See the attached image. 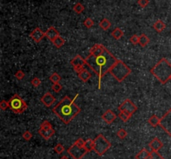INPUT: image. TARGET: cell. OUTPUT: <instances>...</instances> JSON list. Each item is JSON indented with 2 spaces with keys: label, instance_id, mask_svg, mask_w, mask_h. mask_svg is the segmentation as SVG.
Masks as SVG:
<instances>
[{
  "label": "cell",
  "instance_id": "1",
  "mask_svg": "<svg viewBox=\"0 0 171 159\" xmlns=\"http://www.w3.org/2000/svg\"><path fill=\"white\" fill-rule=\"evenodd\" d=\"M116 58L103 44H94L89 50L86 57V64L91 70L97 75L98 88H101V81L103 77L109 73L111 68L115 63Z\"/></svg>",
  "mask_w": 171,
  "mask_h": 159
},
{
  "label": "cell",
  "instance_id": "2",
  "mask_svg": "<svg viewBox=\"0 0 171 159\" xmlns=\"http://www.w3.org/2000/svg\"><path fill=\"white\" fill-rule=\"evenodd\" d=\"M78 97V94L75 95L74 99H70L68 96H65L53 108L54 113H55L56 116L59 117L61 121L65 124L70 123L74 117L81 112V108L75 104V100Z\"/></svg>",
  "mask_w": 171,
  "mask_h": 159
},
{
  "label": "cell",
  "instance_id": "3",
  "mask_svg": "<svg viewBox=\"0 0 171 159\" xmlns=\"http://www.w3.org/2000/svg\"><path fill=\"white\" fill-rule=\"evenodd\" d=\"M150 73L162 84H165L171 77L170 63L163 58L150 69Z\"/></svg>",
  "mask_w": 171,
  "mask_h": 159
},
{
  "label": "cell",
  "instance_id": "4",
  "mask_svg": "<svg viewBox=\"0 0 171 159\" xmlns=\"http://www.w3.org/2000/svg\"><path fill=\"white\" fill-rule=\"evenodd\" d=\"M109 73H111V75L118 82L121 83L131 73V69L124 62L120 59H117L115 63L109 70Z\"/></svg>",
  "mask_w": 171,
  "mask_h": 159
},
{
  "label": "cell",
  "instance_id": "5",
  "mask_svg": "<svg viewBox=\"0 0 171 159\" xmlns=\"http://www.w3.org/2000/svg\"><path fill=\"white\" fill-rule=\"evenodd\" d=\"M110 147V142L103 134H99L93 140V151L98 156H103Z\"/></svg>",
  "mask_w": 171,
  "mask_h": 159
},
{
  "label": "cell",
  "instance_id": "6",
  "mask_svg": "<svg viewBox=\"0 0 171 159\" xmlns=\"http://www.w3.org/2000/svg\"><path fill=\"white\" fill-rule=\"evenodd\" d=\"M9 108L17 114H21L23 113L27 108H28V105L27 103L24 102V100L20 98L18 94H14L12 98L9 100Z\"/></svg>",
  "mask_w": 171,
  "mask_h": 159
},
{
  "label": "cell",
  "instance_id": "7",
  "mask_svg": "<svg viewBox=\"0 0 171 159\" xmlns=\"http://www.w3.org/2000/svg\"><path fill=\"white\" fill-rule=\"evenodd\" d=\"M67 152L74 159H82L88 153V151L83 147H79L76 145L75 143L71 146L70 148L67 150Z\"/></svg>",
  "mask_w": 171,
  "mask_h": 159
},
{
  "label": "cell",
  "instance_id": "8",
  "mask_svg": "<svg viewBox=\"0 0 171 159\" xmlns=\"http://www.w3.org/2000/svg\"><path fill=\"white\" fill-rule=\"evenodd\" d=\"M159 126L164 130L167 134L171 137V108L170 110L160 118Z\"/></svg>",
  "mask_w": 171,
  "mask_h": 159
},
{
  "label": "cell",
  "instance_id": "9",
  "mask_svg": "<svg viewBox=\"0 0 171 159\" xmlns=\"http://www.w3.org/2000/svg\"><path fill=\"white\" fill-rule=\"evenodd\" d=\"M118 109L119 111H125V112H130L131 114H134V112L137 111V106L130 99L127 98L119 106Z\"/></svg>",
  "mask_w": 171,
  "mask_h": 159
},
{
  "label": "cell",
  "instance_id": "10",
  "mask_svg": "<svg viewBox=\"0 0 171 159\" xmlns=\"http://www.w3.org/2000/svg\"><path fill=\"white\" fill-rule=\"evenodd\" d=\"M44 37H46L45 33H43L39 28H34L30 33V37L35 42H39Z\"/></svg>",
  "mask_w": 171,
  "mask_h": 159
},
{
  "label": "cell",
  "instance_id": "11",
  "mask_svg": "<svg viewBox=\"0 0 171 159\" xmlns=\"http://www.w3.org/2000/svg\"><path fill=\"white\" fill-rule=\"evenodd\" d=\"M117 118V115L112 110L109 109L102 115V119L108 124H111Z\"/></svg>",
  "mask_w": 171,
  "mask_h": 159
},
{
  "label": "cell",
  "instance_id": "12",
  "mask_svg": "<svg viewBox=\"0 0 171 159\" xmlns=\"http://www.w3.org/2000/svg\"><path fill=\"white\" fill-rule=\"evenodd\" d=\"M149 147L151 149V151L159 152L164 147V144H163V142L158 137H154L152 140L149 142Z\"/></svg>",
  "mask_w": 171,
  "mask_h": 159
},
{
  "label": "cell",
  "instance_id": "13",
  "mask_svg": "<svg viewBox=\"0 0 171 159\" xmlns=\"http://www.w3.org/2000/svg\"><path fill=\"white\" fill-rule=\"evenodd\" d=\"M55 97H54V95H52L50 93H46V94H44L43 97L41 98V102L46 107H51L54 103V101H55Z\"/></svg>",
  "mask_w": 171,
  "mask_h": 159
},
{
  "label": "cell",
  "instance_id": "14",
  "mask_svg": "<svg viewBox=\"0 0 171 159\" xmlns=\"http://www.w3.org/2000/svg\"><path fill=\"white\" fill-rule=\"evenodd\" d=\"M45 35H46L47 38H48L49 40H50L51 42H53L57 37L60 36L59 31H58L54 27H50V28H49L46 32H45Z\"/></svg>",
  "mask_w": 171,
  "mask_h": 159
},
{
  "label": "cell",
  "instance_id": "15",
  "mask_svg": "<svg viewBox=\"0 0 171 159\" xmlns=\"http://www.w3.org/2000/svg\"><path fill=\"white\" fill-rule=\"evenodd\" d=\"M70 64L73 66V68H76L79 66L87 65L85 59H83L80 55H77L76 57H74V58L70 61Z\"/></svg>",
  "mask_w": 171,
  "mask_h": 159
},
{
  "label": "cell",
  "instance_id": "16",
  "mask_svg": "<svg viewBox=\"0 0 171 159\" xmlns=\"http://www.w3.org/2000/svg\"><path fill=\"white\" fill-rule=\"evenodd\" d=\"M38 133H39V135H41L45 140H49V138H51L54 135L55 130H54L53 127H52L51 129H49V130H48V131H45V130H43V129H42V128H39Z\"/></svg>",
  "mask_w": 171,
  "mask_h": 159
},
{
  "label": "cell",
  "instance_id": "17",
  "mask_svg": "<svg viewBox=\"0 0 171 159\" xmlns=\"http://www.w3.org/2000/svg\"><path fill=\"white\" fill-rule=\"evenodd\" d=\"M78 77H79V78L81 80L82 82L86 83V82H88V80L90 79V78L92 77V74L85 68V69L83 71H82L81 73H78Z\"/></svg>",
  "mask_w": 171,
  "mask_h": 159
},
{
  "label": "cell",
  "instance_id": "18",
  "mask_svg": "<svg viewBox=\"0 0 171 159\" xmlns=\"http://www.w3.org/2000/svg\"><path fill=\"white\" fill-rule=\"evenodd\" d=\"M151 155V152H149L146 148H143L139 152V153L135 156L136 159H149Z\"/></svg>",
  "mask_w": 171,
  "mask_h": 159
},
{
  "label": "cell",
  "instance_id": "19",
  "mask_svg": "<svg viewBox=\"0 0 171 159\" xmlns=\"http://www.w3.org/2000/svg\"><path fill=\"white\" fill-rule=\"evenodd\" d=\"M148 123L150 125V126L154 127H156L159 126V123H160V118L158 117L157 115L153 114L152 116L149 118Z\"/></svg>",
  "mask_w": 171,
  "mask_h": 159
},
{
  "label": "cell",
  "instance_id": "20",
  "mask_svg": "<svg viewBox=\"0 0 171 159\" xmlns=\"http://www.w3.org/2000/svg\"><path fill=\"white\" fill-rule=\"evenodd\" d=\"M153 27L157 31L158 33H161V32H163V31L165 29L166 25H165V24H164L162 20L159 19V20H157V21L154 24Z\"/></svg>",
  "mask_w": 171,
  "mask_h": 159
},
{
  "label": "cell",
  "instance_id": "21",
  "mask_svg": "<svg viewBox=\"0 0 171 159\" xmlns=\"http://www.w3.org/2000/svg\"><path fill=\"white\" fill-rule=\"evenodd\" d=\"M112 37H114L116 40H120L121 37L124 36V31L120 29V28H116L115 29H114L111 33Z\"/></svg>",
  "mask_w": 171,
  "mask_h": 159
},
{
  "label": "cell",
  "instance_id": "22",
  "mask_svg": "<svg viewBox=\"0 0 171 159\" xmlns=\"http://www.w3.org/2000/svg\"><path fill=\"white\" fill-rule=\"evenodd\" d=\"M150 42V39H149V37L147 36V35H145L144 33H142L140 36H139V45L141 46V47H146L147 45H148L149 43Z\"/></svg>",
  "mask_w": 171,
  "mask_h": 159
},
{
  "label": "cell",
  "instance_id": "23",
  "mask_svg": "<svg viewBox=\"0 0 171 159\" xmlns=\"http://www.w3.org/2000/svg\"><path fill=\"white\" fill-rule=\"evenodd\" d=\"M133 116V114H131L130 112H125V111H120V113L118 115V117L120 118V120H122L124 122H126L127 121H129L131 117Z\"/></svg>",
  "mask_w": 171,
  "mask_h": 159
},
{
  "label": "cell",
  "instance_id": "24",
  "mask_svg": "<svg viewBox=\"0 0 171 159\" xmlns=\"http://www.w3.org/2000/svg\"><path fill=\"white\" fill-rule=\"evenodd\" d=\"M99 26L102 29H104V30L107 31V30H108V29H109V28L111 27V23L109 22V19H102L101 21L99 22Z\"/></svg>",
  "mask_w": 171,
  "mask_h": 159
},
{
  "label": "cell",
  "instance_id": "25",
  "mask_svg": "<svg viewBox=\"0 0 171 159\" xmlns=\"http://www.w3.org/2000/svg\"><path fill=\"white\" fill-rule=\"evenodd\" d=\"M52 42L54 43V45L57 48H59V47H63V46L64 45L65 40L64 37H62L61 36H59V37H56L55 39Z\"/></svg>",
  "mask_w": 171,
  "mask_h": 159
},
{
  "label": "cell",
  "instance_id": "26",
  "mask_svg": "<svg viewBox=\"0 0 171 159\" xmlns=\"http://www.w3.org/2000/svg\"><path fill=\"white\" fill-rule=\"evenodd\" d=\"M83 147L88 151V153L93 151V140L89 138L87 141H85V143H84V147Z\"/></svg>",
  "mask_w": 171,
  "mask_h": 159
},
{
  "label": "cell",
  "instance_id": "27",
  "mask_svg": "<svg viewBox=\"0 0 171 159\" xmlns=\"http://www.w3.org/2000/svg\"><path fill=\"white\" fill-rule=\"evenodd\" d=\"M73 9H74V12L77 13V14H82L83 11H84V6H83L81 3H77V4H75V5L74 6Z\"/></svg>",
  "mask_w": 171,
  "mask_h": 159
},
{
  "label": "cell",
  "instance_id": "28",
  "mask_svg": "<svg viewBox=\"0 0 171 159\" xmlns=\"http://www.w3.org/2000/svg\"><path fill=\"white\" fill-rule=\"evenodd\" d=\"M49 80L53 83H59V82H60L61 80V77L57 73H54L49 77Z\"/></svg>",
  "mask_w": 171,
  "mask_h": 159
},
{
  "label": "cell",
  "instance_id": "29",
  "mask_svg": "<svg viewBox=\"0 0 171 159\" xmlns=\"http://www.w3.org/2000/svg\"><path fill=\"white\" fill-rule=\"evenodd\" d=\"M127 135H128V132L124 128H120V130H118V132H117V136L120 139H125V137H127Z\"/></svg>",
  "mask_w": 171,
  "mask_h": 159
},
{
  "label": "cell",
  "instance_id": "30",
  "mask_svg": "<svg viewBox=\"0 0 171 159\" xmlns=\"http://www.w3.org/2000/svg\"><path fill=\"white\" fill-rule=\"evenodd\" d=\"M93 24H94V22H93V20L91 18H87L83 21V25L87 28H92L93 26Z\"/></svg>",
  "mask_w": 171,
  "mask_h": 159
},
{
  "label": "cell",
  "instance_id": "31",
  "mask_svg": "<svg viewBox=\"0 0 171 159\" xmlns=\"http://www.w3.org/2000/svg\"><path fill=\"white\" fill-rule=\"evenodd\" d=\"M54 150L58 154H61V153H63L64 152V147L62 145L61 143H58V144L54 147Z\"/></svg>",
  "mask_w": 171,
  "mask_h": 159
},
{
  "label": "cell",
  "instance_id": "32",
  "mask_svg": "<svg viewBox=\"0 0 171 159\" xmlns=\"http://www.w3.org/2000/svg\"><path fill=\"white\" fill-rule=\"evenodd\" d=\"M40 128L45 130V131H48L52 128V125L50 124V122H48V121H44V122H42V124L40 125Z\"/></svg>",
  "mask_w": 171,
  "mask_h": 159
},
{
  "label": "cell",
  "instance_id": "33",
  "mask_svg": "<svg viewBox=\"0 0 171 159\" xmlns=\"http://www.w3.org/2000/svg\"><path fill=\"white\" fill-rule=\"evenodd\" d=\"M9 108V101L7 102L6 100H2L1 101V103H0V108L2 109V110H7L8 108Z\"/></svg>",
  "mask_w": 171,
  "mask_h": 159
},
{
  "label": "cell",
  "instance_id": "34",
  "mask_svg": "<svg viewBox=\"0 0 171 159\" xmlns=\"http://www.w3.org/2000/svg\"><path fill=\"white\" fill-rule=\"evenodd\" d=\"M149 159H164L161 155L159 153V152H154L151 151V155H150V158Z\"/></svg>",
  "mask_w": 171,
  "mask_h": 159
},
{
  "label": "cell",
  "instance_id": "35",
  "mask_svg": "<svg viewBox=\"0 0 171 159\" xmlns=\"http://www.w3.org/2000/svg\"><path fill=\"white\" fill-rule=\"evenodd\" d=\"M130 41L131 43H133L134 45H136V44H139V36L138 35H136V34H134L133 35L132 37L130 38Z\"/></svg>",
  "mask_w": 171,
  "mask_h": 159
},
{
  "label": "cell",
  "instance_id": "36",
  "mask_svg": "<svg viewBox=\"0 0 171 159\" xmlns=\"http://www.w3.org/2000/svg\"><path fill=\"white\" fill-rule=\"evenodd\" d=\"M14 76L18 80H23L24 78V77H25V73L22 70H19L16 72Z\"/></svg>",
  "mask_w": 171,
  "mask_h": 159
},
{
  "label": "cell",
  "instance_id": "37",
  "mask_svg": "<svg viewBox=\"0 0 171 159\" xmlns=\"http://www.w3.org/2000/svg\"><path fill=\"white\" fill-rule=\"evenodd\" d=\"M31 84L34 87V88H38V86H40L41 84V80L39 79L38 78H33L31 80Z\"/></svg>",
  "mask_w": 171,
  "mask_h": 159
},
{
  "label": "cell",
  "instance_id": "38",
  "mask_svg": "<svg viewBox=\"0 0 171 159\" xmlns=\"http://www.w3.org/2000/svg\"><path fill=\"white\" fill-rule=\"evenodd\" d=\"M137 4H138V5H139L140 8L143 9V8L147 7V5H149V0H138Z\"/></svg>",
  "mask_w": 171,
  "mask_h": 159
},
{
  "label": "cell",
  "instance_id": "39",
  "mask_svg": "<svg viewBox=\"0 0 171 159\" xmlns=\"http://www.w3.org/2000/svg\"><path fill=\"white\" fill-rule=\"evenodd\" d=\"M33 137L32 133L29 131H25L23 133V138L26 141H30Z\"/></svg>",
  "mask_w": 171,
  "mask_h": 159
},
{
  "label": "cell",
  "instance_id": "40",
  "mask_svg": "<svg viewBox=\"0 0 171 159\" xmlns=\"http://www.w3.org/2000/svg\"><path fill=\"white\" fill-rule=\"evenodd\" d=\"M52 89L56 93H59L62 90V86H61L60 83H54L52 86Z\"/></svg>",
  "mask_w": 171,
  "mask_h": 159
},
{
  "label": "cell",
  "instance_id": "41",
  "mask_svg": "<svg viewBox=\"0 0 171 159\" xmlns=\"http://www.w3.org/2000/svg\"><path fill=\"white\" fill-rule=\"evenodd\" d=\"M76 145L79 146V147H84V143H85V141L83 140V138H79V139H77V140L75 141V142H74Z\"/></svg>",
  "mask_w": 171,
  "mask_h": 159
},
{
  "label": "cell",
  "instance_id": "42",
  "mask_svg": "<svg viewBox=\"0 0 171 159\" xmlns=\"http://www.w3.org/2000/svg\"><path fill=\"white\" fill-rule=\"evenodd\" d=\"M60 159H69L66 156H64V157H62V158H60Z\"/></svg>",
  "mask_w": 171,
  "mask_h": 159
},
{
  "label": "cell",
  "instance_id": "43",
  "mask_svg": "<svg viewBox=\"0 0 171 159\" xmlns=\"http://www.w3.org/2000/svg\"><path fill=\"white\" fill-rule=\"evenodd\" d=\"M170 81H171V77H170Z\"/></svg>",
  "mask_w": 171,
  "mask_h": 159
}]
</instances>
